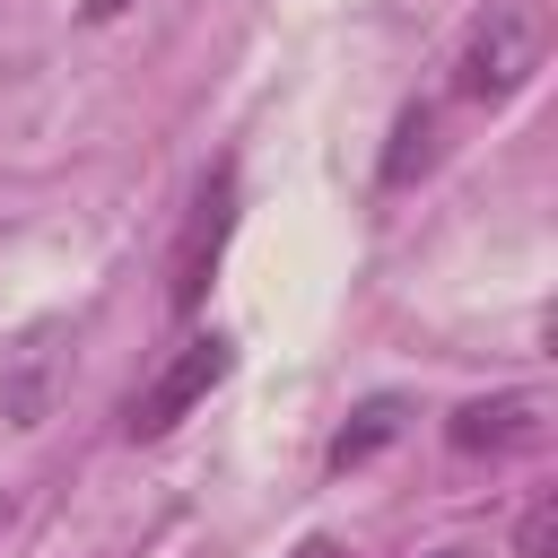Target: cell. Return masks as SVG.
I'll return each instance as SVG.
<instances>
[{"label":"cell","mask_w":558,"mask_h":558,"mask_svg":"<svg viewBox=\"0 0 558 558\" xmlns=\"http://www.w3.org/2000/svg\"><path fill=\"white\" fill-rule=\"evenodd\" d=\"M227 375H235V340H227V331H201V340H183V349H174V357H166V366H157V375L131 392V410H122V436H131V445H157V436H166L174 418H192V410H201V401H209Z\"/></svg>","instance_id":"6da1fadb"},{"label":"cell","mask_w":558,"mask_h":558,"mask_svg":"<svg viewBox=\"0 0 558 558\" xmlns=\"http://www.w3.org/2000/svg\"><path fill=\"white\" fill-rule=\"evenodd\" d=\"M532 70H541V17H532V9H488V17L462 35V52H453V96L506 105Z\"/></svg>","instance_id":"7a4b0ae2"},{"label":"cell","mask_w":558,"mask_h":558,"mask_svg":"<svg viewBox=\"0 0 558 558\" xmlns=\"http://www.w3.org/2000/svg\"><path fill=\"white\" fill-rule=\"evenodd\" d=\"M227 235H235V174L218 166V174L192 192V218H183V244H174V270H166V305H174V314H201Z\"/></svg>","instance_id":"3957f363"},{"label":"cell","mask_w":558,"mask_h":558,"mask_svg":"<svg viewBox=\"0 0 558 558\" xmlns=\"http://www.w3.org/2000/svg\"><path fill=\"white\" fill-rule=\"evenodd\" d=\"M445 445H453V453H523V445H541V410H532L523 392L471 401V410L445 418Z\"/></svg>","instance_id":"277c9868"},{"label":"cell","mask_w":558,"mask_h":558,"mask_svg":"<svg viewBox=\"0 0 558 558\" xmlns=\"http://www.w3.org/2000/svg\"><path fill=\"white\" fill-rule=\"evenodd\" d=\"M392 436H401V401H392V392H375V401L331 436V471H357V462H366V453H384Z\"/></svg>","instance_id":"5b68a950"},{"label":"cell","mask_w":558,"mask_h":558,"mask_svg":"<svg viewBox=\"0 0 558 558\" xmlns=\"http://www.w3.org/2000/svg\"><path fill=\"white\" fill-rule=\"evenodd\" d=\"M427 157H436V113H427V105H401L392 148H384V192H401V183H410Z\"/></svg>","instance_id":"8992f818"},{"label":"cell","mask_w":558,"mask_h":558,"mask_svg":"<svg viewBox=\"0 0 558 558\" xmlns=\"http://www.w3.org/2000/svg\"><path fill=\"white\" fill-rule=\"evenodd\" d=\"M514 558H558V497H532L514 523Z\"/></svg>","instance_id":"52a82bcc"},{"label":"cell","mask_w":558,"mask_h":558,"mask_svg":"<svg viewBox=\"0 0 558 558\" xmlns=\"http://www.w3.org/2000/svg\"><path fill=\"white\" fill-rule=\"evenodd\" d=\"M122 9H140V0H78V17H87V26H105V17H122Z\"/></svg>","instance_id":"ba28073f"},{"label":"cell","mask_w":558,"mask_h":558,"mask_svg":"<svg viewBox=\"0 0 558 558\" xmlns=\"http://www.w3.org/2000/svg\"><path fill=\"white\" fill-rule=\"evenodd\" d=\"M288 558H340V541H323V532H305V541H296Z\"/></svg>","instance_id":"9c48e42d"},{"label":"cell","mask_w":558,"mask_h":558,"mask_svg":"<svg viewBox=\"0 0 558 558\" xmlns=\"http://www.w3.org/2000/svg\"><path fill=\"white\" fill-rule=\"evenodd\" d=\"M445 558H462V549H445Z\"/></svg>","instance_id":"30bf717a"},{"label":"cell","mask_w":558,"mask_h":558,"mask_svg":"<svg viewBox=\"0 0 558 558\" xmlns=\"http://www.w3.org/2000/svg\"><path fill=\"white\" fill-rule=\"evenodd\" d=\"M0 514H9V506H0Z\"/></svg>","instance_id":"8fae6325"}]
</instances>
